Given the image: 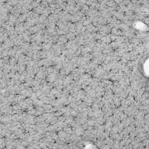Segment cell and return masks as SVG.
<instances>
[{"mask_svg":"<svg viewBox=\"0 0 149 149\" xmlns=\"http://www.w3.org/2000/svg\"><path fill=\"white\" fill-rule=\"evenodd\" d=\"M138 66L139 72L146 82L149 83V52L141 58Z\"/></svg>","mask_w":149,"mask_h":149,"instance_id":"cell-1","label":"cell"}]
</instances>
